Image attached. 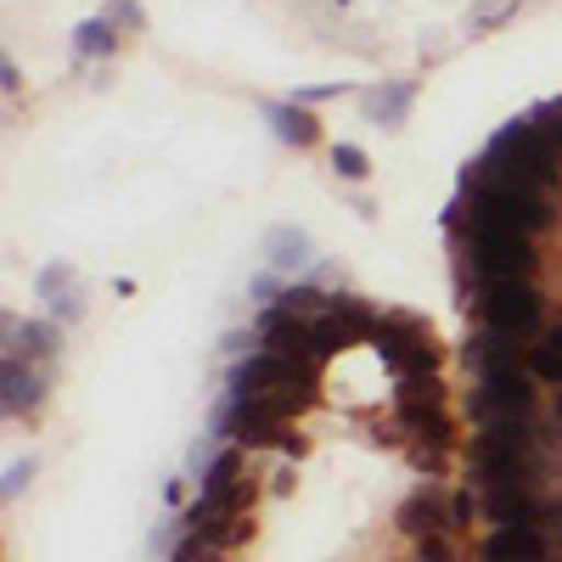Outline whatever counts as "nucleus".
Returning <instances> with one entry per match:
<instances>
[{"mask_svg": "<svg viewBox=\"0 0 562 562\" xmlns=\"http://www.w3.org/2000/svg\"><path fill=\"white\" fill-rule=\"evenodd\" d=\"M484 164H490V169H501V175H518V180L540 186V192H551L557 175H562V153L551 147V135H546L535 119H524V124H506V130L490 140Z\"/></svg>", "mask_w": 562, "mask_h": 562, "instance_id": "nucleus-1", "label": "nucleus"}, {"mask_svg": "<svg viewBox=\"0 0 562 562\" xmlns=\"http://www.w3.org/2000/svg\"><path fill=\"white\" fill-rule=\"evenodd\" d=\"M467 209H473L479 220H501V225H512V231H529V237L557 220V209L546 203L540 186H529V180H518V175H501V169L473 186Z\"/></svg>", "mask_w": 562, "mask_h": 562, "instance_id": "nucleus-2", "label": "nucleus"}, {"mask_svg": "<svg viewBox=\"0 0 562 562\" xmlns=\"http://www.w3.org/2000/svg\"><path fill=\"white\" fill-rule=\"evenodd\" d=\"M467 248H473V265L484 281H529L535 259H540L529 231H512V225L479 220V214H473V231H467Z\"/></svg>", "mask_w": 562, "mask_h": 562, "instance_id": "nucleus-3", "label": "nucleus"}, {"mask_svg": "<svg viewBox=\"0 0 562 562\" xmlns=\"http://www.w3.org/2000/svg\"><path fill=\"white\" fill-rule=\"evenodd\" d=\"M479 315L490 333L501 338H535L546 321V299L535 293V281H479Z\"/></svg>", "mask_w": 562, "mask_h": 562, "instance_id": "nucleus-4", "label": "nucleus"}, {"mask_svg": "<svg viewBox=\"0 0 562 562\" xmlns=\"http://www.w3.org/2000/svg\"><path fill=\"white\" fill-rule=\"evenodd\" d=\"M293 383H315V366L281 360V355H270V349H259L254 360H243L237 371H231V394H237V400L276 394V389H293Z\"/></svg>", "mask_w": 562, "mask_h": 562, "instance_id": "nucleus-5", "label": "nucleus"}, {"mask_svg": "<svg viewBox=\"0 0 562 562\" xmlns=\"http://www.w3.org/2000/svg\"><path fill=\"white\" fill-rule=\"evenodd\" d=\"M371 326H378V315H371L366 304H355V299H333V304H326V315L315 321V349H321V355L349 349V344L371 338Z\"/></svg>", "mask_w": 562, "mask_h": 562, "instance_id": "nucleus-6", "label": "nucleus"}, {"mask_svg": "<svg viewBox=\"0 0 562 562\" xmlns=\"http://www.w3.org/2000/svg\"><path fill=\"white\" fill-rule=\"evenodd\" d=\"M484 562H546L551 557V546H546V535L540 529H529V524H512V529H490V540H484V551H479Z\"/></svg>", "mask_w": 562, "mask_h": 562, "instance_id": "nucleus-7", "label": "nucleus"}, {"mask_svg": "<svg viewBox=\"0 0 562 562\" xmlns=\"http://www.w3.org/2000/svg\"><path fill=\"white\" fill-rule=\"evenodd\" d=\"M394 524H400V529H405L411 540L445 535V529H450V501H439L434 490H416V495H405V501H400Z\"/></svg>", "mask_w": 562, "mask_h": 562, "instance_id": "nucleus-8", "label": "nucleus"}, {"mask_svg": "<svg viewBox=\"0 0 562 562\" xmlns=\"http://www.w3.org/2000/svg\"><path fill=\"white\" fill-rule=\"evenodd\" d=\"M484 512L495 518V529H512V524H529L540 529V506L524 484H501V490H484Z\"/></svg>", "mask_w": 562, "mask_h": 562, "instance_id": "nucleus-9", "label": "nucleus"}, {"mask_svg": "<svg viewBox=\"0 0 562 562\" xmlns=\"http://www.w3.org/2000/svg\"><path fill=\"white\" fill-rule=\"evenodd\" d=\"M243 484V445H231V450H220L214 461H209V473H203V495L209 501H220V495H231Z\"/></svg>", "mask_w": 562, "mask_h": 562, "instance_id": "nucleus-10", "label": "nucleus"}, {"mask_svg": "<svg viewBox=\"0 0 562 562\" xmlns=\"http://www.w3.org/2000/svg\"><path fill=\"white\" fill-rule=\"evenodd\" d=\"M34 405H40V383H34V371H29V366H18V360H7V416L34 411Z\"/></svg>", "mask_w": 562, "mask_h": 562, "instance_id": "nucleus-11", "label": "nucleus"}, {"mask_svg": "<svg viewBox=\"0 0 562 562\" xmlns=\"http://www.w3.org/2000/svg\"><path fill=\"white\" fill-rule=\"evenodd\" d=\"M411 102H416V85H389V90H378V102H371V119L389 124V130H400Z\"/></svg>", "mask_w": 562, "mask_h": 562, "instance_id": "nucleus-12", "label": "nucleus"}, {"mask_svg": "<svg viewBox=\"0 0 562 562\" xmlns=\"http://www.w3.org/2000/svg\"><path fill=\"white\" fill-rule=\"evenodd\" d=\"M276 130L293 140V147H315L321 140V124L304 113V108H276Z\"/></svg>", "mask_w": 562, "mask_h": 562, "instance_id": "nucleus-13", "label": "nucleus"}, {"mask_svg": "<svg viewBox=\"0 0 562 562\" xmlns=\"http://www.w3.org/2000/svg\"><path fill=\"white\" fill-rule=\"evenodd\" d=\"M524 366H529V378H540V383H557V389H562V355H557L546 338L524 355Z\"/></svg>", "mask_w": 562, "mask_h": 562, "instance_id": "nucleus-14", "label": "nucleus"}, {"mask_svg": "<svg viewBox=\"0 0 562 562\" xmlns=\"http://www.w3.org/2000/svg\"><path fill=\"white\" fill-rule=\"evenodd\" d=\"M74 45H79L85 57H113V29L90 18V23H79V29H74Z\"/></svg>", "mask_w": 562, "mask_h": 562, "instance_id": "nucleus-15", "label": "nucleus"}, {"mask_svg": "<svg viewBox=\"0 0 562 562\" xmlns=\"http://www.w3.org/2000/svg\"><path fill=\"white\" fill-rule=\"evenodd\" d=\"M18 338H23V360H34V355L45 360V355L57 349V338H52V326H45V321H29V326H23Z\"/></svg>", "mask_w": 562, "mask_h": 562, "instance_id": "nucleus-16", "label": "nucleus"}, {"mask_svg": "<svg viewBox=\"0 0 562 562\" xmlns=\"http://www.w3.org/2000/svg\"><path fill=\"white\" fill-rule=\"evenodd\" d=\"M321 304H333V299H321L315 288H288V299H281L288 315H304V310H321Z\"/></svg>", "mask_w": 562, "mask_h": 562, "instance_id": "nucleus-17", "label": "nucleus"}, {"mask_svg": "<svg viewBox=\"0 0 562 562\" xmlns=\"http://www.w3.org/2000/svg\"><path fill=\"white\" fill-rule=\"evenodd\" d=\"M535 124H540V130L551 135V147L562 153V97H557V102H546V108L535 113Z\"/></svg>", "mask_w": 562, "mask_h": 562, "instance_id": "nucleus-18", "label": "nucleus"}, {"mask_svg": "<svg viewBox=\"0 0 562 562\" xmlns=\"http://www.w3.org/2000/svg\"><path fill=\"white\" fill-rule=\"evenodd\" d=\"M333 169L349 175V180H360V175H366V153H360V147H333Z\"/></svg>", "mask_w": 562, "mask_h": 562, "instance_id": "nucleus-19", "label": "nucleus"}, {"mask_svg": "<svg viewBox=\"0 0 562 562\" xmlns=\"http://www.w3.org/2000/svg\"><path fill=\"white\" fill-rule=\"evenodd\" d=\"M416 562H456V551L445 535H428V540H416Z\"/></svg>", "mask_w": 562, "mask_h": 562, "instance_id": "nucleus-20", "label": "nucleus"}, {"mask_svg": "<svg viewBox=\"0 0 562 562\" xmlns=\"http://www.w3.org/2000/svg\"><path fill=\"white\" fill-rule=\"evenodd\" d=\"M473 524V495H450V529Z\"/></svg>", "mask_w": 562, "mask_h": 562, "instance_id": "nucleus-21", "label": "nucleus"}, {"mask_svg": "<svg viewBox=\"0 0 562 562\" xmlns=\"http://www.w3.org/2000/svg\"><path fill=\"white\" fill-rule=\"evenodd\" d=\"M338 90H349V85H310V90H299V102H326V97H338Z\"/></svg>", "mask_w": 562, "mask_h": 562, "instance_id": "nucleus-22", "label": "nucleus"}, {"mask_svg": "<svg viewBox=\"0 0 562 562\" xmlns=\"http://www.w3.org/2000/svg\"><path fill=\"white\" fill-rule=\"evenodd\" d=\"M113 12H119L130 29H140V23H147V18H140V7H135V0H113Z\"/></svg>", "mask_w": 562, "mask_h": 562, "instance_id": "nucleus-23", "label": "nucleus"}, {"mask_svg": "<svg viewBox=\"0 0 562 562\" xmlns=\"http://www.w3.org/2000/svg\"><path fill=\"white\" fill-rule=\"evenodd\" d=\"M29 473H34V467H29V461H18V467H12V479H7V495H18V490L29 484Z\"/></svg>", "mask_w": 562, "mask_h": 562, "instance_id": "nucleus-24", "label": "nucleus"}, {"mask_svg": "<svg viewBox=\"0 0 562 562\" xmlns=\"http://www.w3.org/2000/svg\"><path fill=\"white\" fill-rule=\"evenodd\" d=\"M546 344H551V349L562 355V321H557V326H551V333H546Z\"/></svg>", "mask_w": 562, "mask_h": 562, "instance_id": "nucleus-25", "label": "nucleus"}, {"mask_svg": "<svg viewBox=\"0 0 562 562\" xmlns=\"http://www.w3.org/2000/svg\"><path fill=\"white\" fill-rule=\"evenodd\" d=\"M557 416H562V394H557Z\"/></svg>", "mask_w": 562, "mask_h": 562, "instance_id": "nucleus-26", "label": "nucleus"}]
</instances>
